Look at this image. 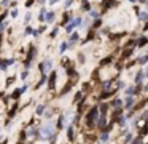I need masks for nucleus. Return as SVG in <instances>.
I'll use <instances>...</instances> for the list:
<instances>
[{
    "mask_svg": "<svg viewBox=\"0 0 148 144\" xmlns=\"http://www.w3.org/2000/svg\"><path fill=\"white\" fill-rule=\"evenodd\" d=\"M43 112V106H38V109H37V114H42Z\"/></svg>",
    "mask_w": 148,
    "mask_h": 144,
    "instance_id": "nucleus-10",
    "label": "nucleus"
},
{
    "mask_svg": "<svg viewBox=\"0 0 148 144\" xmlns=\"http://www.w3.org/2000/svg\"><path fill=\"white\" fill-rule=\"evenodd\" d=\"M131 2H135V0H131Z\"/></svg>",
    "mask_w": 148,
    "mask_h": 144,
    "instance_id": "nucleus-15",
    "label": "nucleus"
},
{
    "mask_svg": "<svg viewBox=\"0 0 148 144\" xmlns=\"http://www.w3.org/2000/svg\"><path fill=\"white\" fill-rule=\"evenodd\" d=\"M56 2H59V0H49V5H53V3H56Z\"/></svg>",
    "mask_w": 148,
    "mask_h": 144,
    "instance_id": "nucleus-14",
    "label": "nucleus"
},
{
    "mask_svg": "<svg viewBox=\"0 0 148 144\" xmlns=\"http://www.w3.org/2000/svg\"><path fill=\"white\" fill-rule=\"evenodd\" d=\"M54 82H56V72H53L51 79H49V88H54Z\"/></svg>",
    "mask_w": 148,
    "mask_h": 144,
    "instance_id": "nucleus-3",
    "label": "nucleus"
},
{
    "mask_svg": "<svg viewBox=\"0 0 148 144\" xmlns=\"http://www.w3.org/2000/svg\"><path fill=\"white\" fill-rule=\"evenodd\" d=\"M147 90H148V86H147Z\"/></svg>",
    "mask_w": 148,
    "mask_h": 144,
    "instance_id": "nucleus-18",
    "label": "nucleus"
},
{
    "mask_svg": "<svg viewBox=\"0 0 148 144\" xmlns=\"http://www.w3.org/2000/svg\"><path fill=\"white\" fill-rule=\"evenodd\" d=\"M72 2H73V0H67V2H65V6H70Z\"/></svg>",
    "mask_w": 148,
    "mask_h": 144,
    "instance_id": "nucleus-13",
    "label": "nucleus"
},
{
    "mask_svg": "<svg viewBox=\"0 0 148 144\" xmlns=\"http://www.w3.org/2000/svg\"><path fill=\"white\" fill-rule=\"evenodd\" d=\"M16 16H18V10H13V11H11V18H16Z\"/></svg>",
    "mask_w": 148,
    "mask_h": 144,
    "instance_id": "nucleus-9",
    "label": "nucleus"
},
{
    "mask_svg": "<svg viewBox=\"0 0 148 144\" xmlns=\"http://www.w3.org/2000/svg\"><path fill=\"white\" fill-rule=\"evenodd\" d=\"M46 19H48V22H53V21H54V11L46 13Z\"/></svg>",
    "mask_w": 148,
    "mask_h": 144,
    "instance_id": "nucleus-2",
    "label": "nucleus"
},
{
    "mask_svg": "<svg viewBox=\"0 0 148 144\" xmlns=\"http://www.w3.org/2000/svg\"><path fill=\"white\" fill-rule=\"evenodd\" d=\"M148 18V15L145 11H142V13H138V19H140V21H145V19Z\"/></svg>",
    "mask_w": 148,
    "mask_h": 144,
    "instance_id": "nucleus-4",
    "label": "nucleus"
},
{
    "mask_svg": "<svg viewBox=\"0 0 148 144\" xmlns=\"http://www.w3.org/2000/svg\"><path fill=\"white\" fill-rule=\"evenodd\" d=\"M69 22V15H64V19H62V24H67Z\"/></svg>",
    "mask_w": 148,
    "mask_h": 144,
    "instance_id": "nucleus-8",
    "label": "nucleus"
},
{
    "mask_svg": "<svg viewBox=\"0 0 148 144\" xmlns=\"http://www.w3.org/2000/svg\"><path fill=\"white\" fill-rule=\"evenodd\" d=\"M67 47H69V45H67V43H65V42H64V43L61 45V53H64V51L67 50Z\"/></svg>",
    "mask_w": 148,
    "mask_h": 144,
    "instance_id": "nucleus-6",
    "label": "nucleus"
},
{
    "mask_svg": "<svg viewBox=\"0 0 148 144\" xmlns=\"http://www.w3.org/2000/svg\"><path fill=\"white\" fill-rule=\"evenodd\" d=\"M126 95L131 96V95H132V88H127V90H126Z\"/></svg>",
    "mask_w": 148,
    "mask_h": 144,
    "instance_id": "nucleus-12",
    "label": "nucleus"
},
{
    "mask_svg": "<svg viewBox=\"0 0 148 144\" xmlns=\"http://www.w3.org/2000/svg\"><path fill=\"white\" fill-rule=\"evenodd\" d=\"M140 2H145V0H140Z\"/></svg>",
    "mask_w": 148,
    "mask_h": 144,
    "instance_id": "nucleus-16",
    "label": "nucleus"
},
{
    "mask_svg": "<svg viewBox=\"0 0 148 144\" xmlns=\"http://www.w3.org/2000/svg\"><path fill=\"white\" fill-rule=\"evenodd\" d=\"M147 43H148V38L147 37H140L137 40V47H145Z\"/></svg>",
    "mask_w": 148,
    "mask_h": 144,
    "instance_id": "nucleus-1",
    "label": "nucleus"
},
{
    "mask_svg": "<svg viewBox=\"0 0 148 144\" xmlns=\"http://www.w3.org/2000/svg\"><path fill=\"white\" fill-rule=\"evenodd\" d=\"M72 40H78V34H72Z\"/></svg>",
    "mask_w": 148,
    "mask_h": 144,
    "instance_id": "nucleus-11",
    "label": "nucleus"
},
{
    "mask_svg": "<svg viewBox=\"0 0 148 144\" xmlns=\"http://www.w3.org/2000/svg\"><path fill=\"white\" fill-rule=\"evenodd\" d=\"M147 61H148V54H147V56H143V58H140V59H138V63H140V64H145Z\"/></svg>",
    "mask_w": 148,
    "mask_h": 144,
    "instance_id": "nucleus-5",
    "label": "nucleus"
},
{
    "mask_svg": "<svg viewBox=\"0 0 148 144\" xmlns=\"http://www.w3.org/2000/svg\"><path fill=\"white\" fill-rule=\"evenodd\" d=\"M135 82H137V83H140V82H142V72H138V74H137V77H135Z\"/></svg>",
    "mask_w": 148,
    "mask_h": 144,
    "instance_id": "nucleus-7",
    "label": "nucleus"
},
{
    "mask_svg": "<svg viewBox=\"0 0 148 144\" xmlns=\"http://www.w3.org/2000/svg\"><path fill=\"white\" fill-rule=\"evenodd\" d=\"M147 75H148V70H147Z\"/></svg>",
    "mask_w": 148,
    "mask_h": 144,
    "instance_id": "nucleus-17",
    "label": "nucleus"
}]
</instances>
